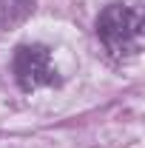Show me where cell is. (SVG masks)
Here are the masks:
<instances>
[{
	"label": "cell",
	"mask_w": 145,
	"mask_h": 148,
	"mask_svg": "<svg viewBox=\"0 0 145 148\" xmlns=\"http://www.w3.org/2000/svg\"><path fill=\"white\" fill-rule=\"evenodd\" d=\"M12 71L23 91H34L57 83V69L51 66V49L43 43H26L14 49Z\"/></svg>",
	"instance_id": "cell-2"
},
{
	"label": "cell",
	"mask_w": 145,
	"mask_h": 148,
	"mask_svg": "<svg viewBox=\"0 0 145 148\" xmlns=\"http://www.w3.org/2000/svg\"><path fill=\"white\" fill-rule=\"evenodd\" d=\"M37 0H0V32H14L34 14Z\"/></svg>",
	"instance_id": "cell-3"
},
{
	"label": "cell",
	"mask_w": 145,
	"mask_h": 148,
	"mask_svg": "<svg viewBox=\"0 0 145 148\" xmlns=\"http://www.w3.org/2000/svg\"><path fill=\"white\" fill-rule=\"evenodd\" d=\"M97 37L111 54H140L145 46L142 0H120L105 6L97 17Z\"/></svg>",
	"instance_id": "cell-1"
}]
</instances>
